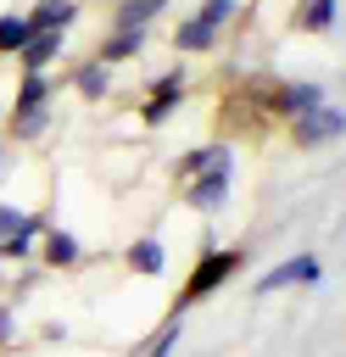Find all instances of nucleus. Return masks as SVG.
Masks as SVG:
<instances>
[{
  "label": "nucleus",
  "mask_w": 346,
  "mask_h": 357,
  "mask_svg": "<svg viewBox=\"0 0 346 357\" xmlns=\"http://www.w3.org/2000/svg\"><path fill=\"white\" fill-rule=\"evenodd\" d=\"M195 17H201L206 28H218V33H229V28H234V17H240V0H201V6H195Z\"/></svg>",
  "instance_id": "19"
},
{
  "label": "nucleus",
  "mask_w": 346,
  "mask_h": 357,
  "mask_svg": "<svg viewBox=\"0 0 346 357\" xmlns=\"http://www.w3.org/2000/svg\"><path fill=\"white\" fill-rule=\"evenodd\" d=\"M335 17H340V0H296V11H290V22L301 33H329Z\"/></svg>",
  "instance_id": "15"
},
{
  "label": "nucleus",
  "mask_w": 346,
  "mask_h": 357,
  "mask_svg": "<svg viewBox=\"0 0 346 357\" xmlns=\"http://www.w3.org/2000/svg\"><path fill=\"white\" fill-rule=\"evenodd\" d=\"M22 212H28V206H17V201H6V195H0V240H6V234H17Z\"/></svg>",
  "instance_id": "24"
},
{
  "label": "nucleus",
  "mask_w": 346,
  "mask_h": 357,
  "mask_svg": "<svg viewBox=\"0 0 346 357\" xmlns=\"http://www.w3.org/2000/svg\"><path fill=\"white\" fill-rule=\"evenodd\" d=\"M184 100H190V73H184V67L156 73V78L145 84V95H140V128H162Z\"/></svg>",
  "instance_id": "2"
},
{
  "label": "nucleus",
  "mask_w": 346,
  "mask_h": 357,
  "mask_svg": "<svg viewBox=\"0 0 346 357\" xmlns=\"http://www.w3.org/2000/svg\"><path fill=\"white\" fill-rule=\"evenodd\" d=\"M229 195H234V173H195L190 184H179V201L195 218H223L229 212Z\"/></svg>",
  "instance_id": "6"
},
{
  "label": "nucleus",
  "mask_w": 346,
  "mask_h": 357,
  "mask_svg": "<svg viewBox=\"0 0 346 357\" xmlns=\"http://www.w3.org/2000/svg\"><path fill=\"white\" fill-rule=\"evenodd\" d=\"M61 56H67V33L39 28V33H28V39H22V50H17L11 61H17V73H50Z\"/></svg>",
  "instance_id": "11"
},
{
  "label": "nucleus",
  "mask_w": 346,
  "mask_h": 357,
  "mask_svg": "<svg viewBox=\"0 0 346 357\" xmlns=\"http://www.w3.org/2000/svg\"><path fill=\"white\" fill-rule=\"evenodd\" d=\"M39 340H50V346H56V340H67V324H56V318H50V324H39Z\"/></svg>",
  "instance_id": "25"
},
{
  "label": "nucleus",
  "mask_w": 346,
  "mask_h": 357,
  "mask_svg": "<svg viewBox=\"0 0 346 357\" xmlns=\"http://www.w3.org/2000/svg\"><path fill=\"white\" fill-rule=\"evenodd\" d=\"M179 335H184V318H167L156 335H151V346H145V357H173L179 351Z\"/></svg>",
  "instance_id": "21"
},
{
  "label": "nucleus",
  "mask_w": 346,
  "mask_h": 357,
  "mask_svg": "<svg viewBox=\"0 0 346 357\" xmlns=\"http://www.w3.org/2000/svg\"><path fill=\"white\" fill-rule=\"evenodd\" d=\"M22 17H28V33H39V28H56V33H67V28L84 17V6H78V0H33Z\"/></svg>",
  "instance_id": "13"
},
{
  "label": "nucleus",
  "mask_w": 346,
  "mask_h": 357,
  "mask_svg": "<svg viewBox=\"0 0 346 357\" xmlns=\"http://www.w3.org/2000/svg\"><path fill=\"white\" fill-rule=\"evenodd\" d=\"M6 145H11V139L0 134V184H6Z\"/></svg>",
  "instance_id": "26"
},
{
  "label": "nucleus",
  "mask_w": 346,
  "mask_h": 357,
  "mask_svg": "<svg viewBox=\"0 0 346 357\" xmlns=\"http://www.w3.org/2000/svg\"><path fill=\"white\" fill-rule=\"evenodd\" d=\"M218 39H223V33H218V28H206L195 11L173 22V50H179V56H206V50H218Z\"/></svg>",
  "instance_id": "14"
},
{
  "label": "nucleus",
  "mask_w": 346,
  "mask_h": 357,
  "mask_svg": "<svg viewBox=\"0 0 346 357\" xmlns=\"http://www.w3.org/2000/svg\"><path fill=\"white\" fill-rule=\"evenodd\" d=\"M285 134L296 151H324L335 139H346V106L324 100L318 112H301V117H285Z\"/></svg>",
  "instance_id": "3"
},
{
  "label": "nucleus",
  "mask_w": 346,
  "mask_h": 357,
  "mask_svg": "<svg viewBox=\"0 0 346 357\" xmlns=\"http://www.w3.org/2000/svg\"><path fill=\"white\" fill-rule=\"evenodd\" d=\"M78 6H89V0H78Z\"/></svg>",
  "instance_id": "28"
},
{
  "label": "nucleus",
  "mask_w": 346,
  "mask_h": 357,
  "mask_svg": "<svg viewBox=\"0 0 346 357\" xmlns=\"http://www.w3.org/2000/svg\"><path fill=\"white\" fill-rule=\"evenodd\" d=\"M33 262H39L45 273H73V268H84V262H89V245H84L67 223H56V218H50V229L33 240Z\"/></svg>",
  "instance_id": "4"
},
{
  "label": "nucleus",
  "mask_w": 346,
  "mask_h": 357,
  "mask_svg": "<svg viewBox=\"0 0 346 357\" xmlns=\"http://www.w3.org/2000/svg\"><path fill=\"white\" fill-rule=\"evenodd\" d=\"M340 89H346V78H340Z\"/></svg>",
  "instance_id": "27"
},
{
  "label": "nucleus",
  "mask_w": 346,
  "mask_h": 357,
  "mask_svg": "<svg viewBox=\"0 0 346 357\" xmlns=\"http://www.w3.org/2000/svg\"><path fill=\"white\" fill-rule=\"evenodd\" d=\"M329 100V89L318 84V78H279V84H268V95H262V106L273 112V117H301V112H318Z\"/></svg>",
  "instance_id": "5"
},
{
  "label": "nucleus",
  "mask_w": 346,
  "mask_h": 357,
  "mask_svg": "<svg viewBox=\"0 0 346 357\" xmlns=\"http://www.w3.org/2000/svg\"><path fill=\"white\" fill-rule=\"evenodd\" d=\"M22 39H28V17L22 11H0V56L6 61L22 50Z\"/></svg>",
  "instance_id": "20"
},
{
  "label": "nucleus",
  "mask_w": 346,
  "mask_h": 357,
  "mask_svg": "<svg viewBox=\"0 0 346 357\" xmlns=\"http://www.w3.org/2000/svg\"><path fill=\"white\" fill-rule=\"evenodd\" d=\"M67 89L84 100V106H106L112 100V89H117V67H106V61H95V56H84L78 67H73V78H67Z\"/></svg>",
  "instance_id": "8"
},
{
  "label": "nucleus",
  "mask_w": 346,
  "mask_h": 357,
  "mask_svg": "<svg viewBox=\"0 0 346 357\" xmlns=\"http://www.w3.org/2000/svg\"><path fill=\"white\" fill-rule=\"evenodd\" d=\"M45 128H50V106H39L28 117H6V139H17V145H39Z\"/></svg>",
  "instance_id": "17"
},
{
  "label": "nucleus",
  "mask_w": 346,
  "mask_h": 357,
  "mask_svg": "<svg viewBox=\"0 0 346 357\" xmlns=\"http://www.w3.org/2000/svg\"><path fill=\"white\" fill-rule=\"evenodd\" d=\"M50 100H56V78L50 73H17V95L6 106V117H28V112H39Z\"/></svg>",
  "instance_id": "12"
},
{
  "label": "nucleus",
  "mask_w": 346,
  "mask_h": 357,
  "mask_svg": "<svg viewBox=\"0 0 346 357\" xmlns=\"http://www.w3.org/2000/svg\"><path fill=\"white\" fill-rule=\"evenodd\" d=\"M201 167H206V139H201V145H190V151H179V156L167 162V184H190Z\"/></svg>",
  "instance_id": "18"
},
{
  "label": "nucleus",
  "mask_w": 346,
  "mask_h": 357,
  "mask_svg": "<svg viewBox=\"0 0 346 357\" xmlns=\"http://www.w3.org/2000/svg\"><path fill=\"white\" fill-rule=\"evenodd\" d=\"M22 340V324H17V307L11 301H0V351H11Z\"/></svg>",
  "instance_id": "23"
},
{
  "label": "nucleus",
  "mask_w": 346,
  "mask_h": 357,
  "mask_svg": "<svg viewBox=\"0 0 346 357\" xmlns=\"http://www.w3.org/2000/svg\"><path fill=\"white\" fill-rule=\"evenodd\" d=\"M246 268V245H218V240H206L201 251H195V262H190V273H184V284H179V296H173V307H167V318H184L195 301H206V296H218L234 273Z\"/></svg>",
  "instance_id": "1"
},
{
  "label": "nucleus",
  "mask_w": 346,
  "mask_h": 357,
  "mask_svg": "<svg viewBox=\"0 0 346 357\" xmlns=\"http://www.w3.org/2000/svg\"><path fill=\"white\" fill-rule=\"evenodd\" d=\"M324 279V262L313 257V251H296V257H285L279 268H268L257 284H251V296H279V290H296V284H318Z\"/></svg>",
  "instance_id": "7"
},
{
  "label": "nucleus",
  "mask_w": 346,
  "mask_h": 357,
  "mask_svg": "<svg viewBox=\"0 0 346 357\" xmlns=\"http://www.w3.org/2000/svg\"><path fill=\"white\" fill-rule=\"evenodd\" d=\"M0 262H22V268H28V262H33V240L6 234V240H0Z\"/></svg>",
  "instance_id": "22"
},
{
  "label": "nucleus",
  "mask_w": 346,
  "mask_h": 357,
  "mask_svg": "<svg viewBox=\"0 0 346 357\" xmlns=\"http://www.w3.org/2000/svg\"><path fill=\"white\" fill-rule=\"evenodd\" d=\"M145 45H151V28H106L100 39H95V61H106V67H123V61H140L145 56Z\"/></svg>",
  "instance_id": "10"
},
{
  "label": "nucleus",
  "mask_w": 346,
  "mask_h": 357,
  "mask_svg": "<svg viewBox=\"0 0 346 357\" xmlns=\"http://www.w3.org/2000/svg\"><path fill=\"white\" fill-rule=\"evenodd\" d=\"M173 0H112V28H151Z\"/></svg>",
  "instance_id": "16"
},
{
  "label": "nucleus",
  "mask_w": 346,
  "mask_h": 357,
  "mask_svg": "<svg viewBox=\"0 0 346 357\" xmlns=\"http://www.w3.org/2000/svg\"><path fill=\"white\" fill-rule=\"evenodd\" d=\"M117 268H123V273H140V279H162V273H167V245H162V234H134V240L117 251Z\"/></svg>",
  "instance_id": "9"
}]
</instances>
